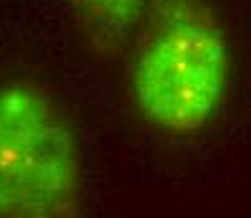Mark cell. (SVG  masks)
<instances>
[{
  "instance_id": "1",
  "label": "cell",
  "mask_w": 251,
  "mask_h": 218,
  "mask_svg": "<svg viewBox=\"0 0 251 218\" xmlns=\"http://www.w3.org/2000/svg\"><path fill=\"white\" fill-rule=\"evenodd\" d=\"M231 46L205 0H152L129 92L145 122L185 137L205 129L226 101Z\"/></svg>"
},
{
  "instance_id": "2",
  "label": "cell",
  "mask_w": 251,
  "mask_h": 218,
  "mask_svg": "<svg viewBox=\"0 0 251 218\" xmlns=\"http://www.w3.org/2000/svg\"><path fill=\"white\" fill-rule=\"evenodd\" d=\"M0 218H84V163L66 112L41 84L0 86Z\"/></svg>"
},
{
  "instance_id": "3",
  "label": "cell",
  "mask_w": 251,
  "mask_h": 218,
  "mask_svg": "<svg viewBox=\"0 0 251 218\" xmlns=\"http://www.w3.org/2000/svg\"><path fill=\"white\" fill-rule=\"evenodd\" d=\"M101 46L122 41L140 18L145 0H69Z\"/></svg>"
}]
</instances>
